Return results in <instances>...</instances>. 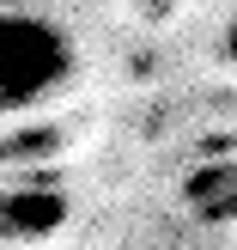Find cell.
Returning a JSON list of instances; mask_svg holds the SVG:
<instances>
[{"label":"cell","instance_id":"cell-1","mask_svg":"<svg viewBox=\"0 0 237 250\" xmlns=\"http://www.w3.org/2000/svg\"><path fill=\"white\" fill-rule=\"evenodd\" d=\"M79 73V43L49 12H0V110H31Z\"/></svg>","mask_w":237,"mask_h":250},{"label":"cell","instance_id":"cell-2","mask_svg":"<svg viewBox=\"0 0 237 250\" xmlns=\"http://www.w3.org/2000/svg\"><path fill=\"white\" fill-rule=\"evenodd\" d=\"M182 202L207 226H231L237 220V159H207L182 177Z\"/></svg>","mask_w":237,"mask_h":250},{"label":"cell","instance_id":"cell-3","mask_svg":"<svg viewBox=\"0 0 237 250\" xmlns=\"http://www.w3.org/2000/svg\"><path fill=\"white\" fill-rule=\"evenodd\" d=\"M67 220V202L55 189H18L0 195V238H49Z\"/></svg>","mask_w":237,"mask_h":250},{"label":"cell","instance_id":"cell-4","mask_svg":"<svg viewBox=\"0 0 237 250\" xmlns=\"http://www.w3.org/2000/svg\"><path fill=\"white\" fill-rule=\"evenodd\" d=\"M219 55H225V61H231V67H237V19L225 24V37H219Z\"/></svg>","mask_w":237,"mask_h":250}]
</instances>
